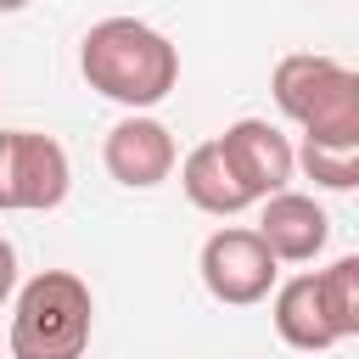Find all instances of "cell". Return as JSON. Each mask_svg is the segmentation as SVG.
<instances>
[{"mask_svg": "<svg viewBox=\"0 0 359 359\" xmlns=\"http://www.w3.org/2000/svg\"><path fill=\"white\" fill-rule=\"evenodd\" d=\"M79 73L95 95L129 112H151L180 84V50L140 17H101L79 45Z\"/></svg>", "mask_w": 359, "mask_h": 359, "instance_id": "obj_1", "label": "cell"}, {"mask_svg": "<svg viewBox=\"0 0 359 359\" xmlns=\"http://www.w3.org/2000/svg\"><path fill=\"white\" fill-rule=\"evenodd\" d=\"M275 107L320 146H359V73L320 50H292L269 73Z\"/></svg>", "mask_w": 359, "mask_h": 359, "instance_id": "obj_2", "label": "cell"}, {"mask_svg": "<svg viewBox=\"0 0 359 359\" xmlns=\"http://www.w3.org/2000/svg\"><path fill=\"white\" fill-rule=\"evenodd\" d=\"M95 297L73 269H39L11 303V359H84Z\"/></svg>", "mask_w": 359, "mask_h": 359, "instance_id": "obj_3", "label": "cell"}, {"mask_svg": "<svg viewBox=\"0 0 359 359\" xmlns=\"http://www.w3.org/2000/svg\"><path fill=\"white\" fill-rule=\"evenodd\" d=\"M73 191L62 140L39 129H0V213H50Z\"/></svg>", "mask_w": 359, "mask_h": 359, "instance_id": "obj_4", "label": "cell"}, {"mask_svg": "<svg viewBox=\"0 0 359 359\" xmlns=\"http://www.w3.org/2000/svg\"><path fill=\"white\" fill-rule=\"evenodd\" d=\"M202 286L219 297V303H230V309H247V303H264L269 292H275V275H280V264L269 258V247L258 241V230H247V224H224V230H213L208 241H202Z\"/></svg>", "mask_w": 359, "mask_h": 359, "instance_id": "obj_5", "label": "cell"}, {"mask_svg": "<svg viewBox=\"0 0 359 359\" xmlns=\"http://www.w3.org/2000/svg\"><path fill=\"white\" fill-rule=\"evenodd\" d=\"M230 174L241 180V191L252 202L275 196V191H292V174H297V157H292V140L269 123V118H236L224 135H213Z\"/></svg>", "mask_w": 359, "mask_h": 359, "instance_id": "obj_6", "label": "cell"}, {"mask_svg": "<svg viewBox=\"0 0 359 359\" xmlns=\"http://www.w3.org/2000/svg\"><path fill=\"white\" fill-rule=\"evenodd\" d=\"M101 163H107V174H112L118 185H129V191H151V185H163V180L174 174L180 146H174L168 123H157L151 112H129V118H118V123L107 129V140H101Z\"/></svg>", "mask_w": 359, "mask_h": 359, "instance_id": "obj_7", "label": "cell"}, {"mask_svg": "<svg viewBox=\"0 0 359 359\" xmlns=\"http://www.w3.org/2000/svg\"><path fill=\"white\" fill-rule=\"evenodd\" d=\"M258 241L269 247L275 264H309L325 252L331 241V219L314 196L303 191H275L264 196V213H258Z\"/></svg>", "mask_w": 359, "mask_h": 359, "instance_id": "obj_8", "label": "cell"}, {"mask_svg": "<svg viewBox=\"0 0 359 359\" xmlns=\"http://www.w3.org/2000/svg\"><path fill=\"white\" fill-rule=\"evenodd\" d=\"M269 320H275V337H280L286 348H297V353H325V348H337V331H331V320H325V309H320L314 275L280 280Z\"/></svg>", "mask_w": 359, "mask_h": 359, "instance_id": "obj_9", "label": "cell"}, {"mask_svg": "<svg viewBox=\"0 0 359 359\" xmlns=\"http://www.w3.org/2000/svg\"><path fill=\"white\" fill-rule=\"evenodd\" d=\"M180 191L191 196V208H202V213H213V219H230V213L252 208V196H247L241 180L230 174L219 140H202V146L185 151V163H180Z\"/></svg>", "mask_w": 359, "mask_h": 359, "instance_id": "obj_10", "label": "cell"}, {"mask_svg": "<svg viewBox=\"0 0 359 359\" xmlns=\"http://www.w3.org/2000/svg\"><path fill=\"white\" fill-rule=\"evenodd\" d=\"M314 286H320V309H325L337 342L359 337V258L342 252L337 264H325V269L314 275Z\"/></svg>", "mask_w": 359, "mask_h": 359, "instance_id": "obj_11", "label": "cell"}, {"mask_svg": "<svg viewBox=\"0 0 359 359\" xmlns=\"http://www.w3.org/2000/svg\"><path fill=\"white\" fill-rule=\"evenodd\" d=\"M292 157H297V168H303L320 191H353V185H359V146H320V140H303Z\"/></svg>", "mask_w": 359, "mask_h": 359, "instance_id": "obj_12", "label": "cell"}, {"mask_svg": "<svg viewBox=\"0 0 359 359\" xmlns=\"http://www.w3.org/2000/svg\"><path fill=\"white\" fill-rule=\"evenodd\" d=\"M11 292H17V247L0 236V303H6Z\"/></svg>", "mask_w": 359, "mask_h": 359, "instance_id": "obj_13", "label": "cell"}, {"mask_svg": "<svg viewBox=\"0 0 359 359\" xmlns=\"http://www.w3.org/2000/svg\"><path fill=\"white\" fill-rule=\"evenodd\" d=\"M22 6H28V0H0V11H22Z\"/></svg>", "mask_w": 359, "mask_h": 359, "instance_id": "obj_14", "label": "cell"}]
</instances>
